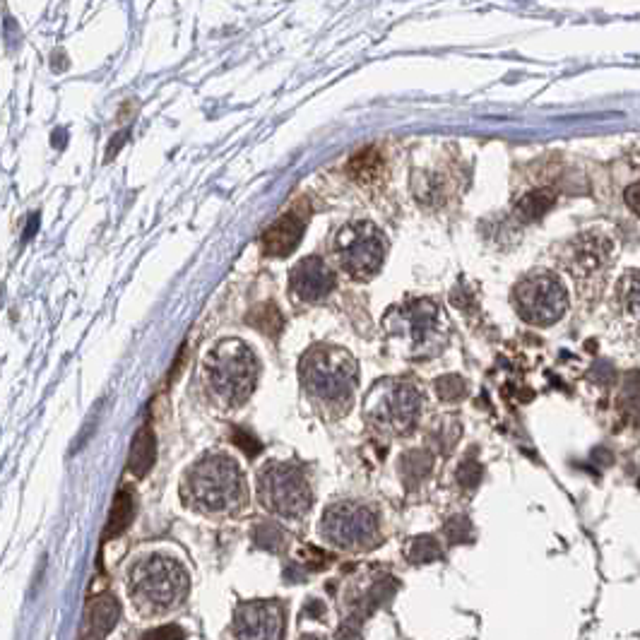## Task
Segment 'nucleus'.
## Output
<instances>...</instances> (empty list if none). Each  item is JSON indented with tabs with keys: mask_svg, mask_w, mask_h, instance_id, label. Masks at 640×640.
Instances as JSON below:
<instances>
[{
	"mask_svg": "<svg viewBox=\"0 0 640 640\" xmlns=\"http://www.w3.org/2000/svg\"><path fill=\"white\" fill-rule=\"evenodd\" d=\"M205 383L222 407H239L258 381V359L241 340H224L205 357Z\"/></svg>",
	"mask_w": 640,
	"mask_h": 640,
	"instance_id": "nucleus-4",
	"label": "nucleus"
},
{
	"mask_svg": "<svg viewBox=\"0 0 640 640\" xmlns=\"http://www.w3.org/2000/svg\"><path fill=\"white\" fill-rule=\"evenodd\" d=\"M436 393L441 400L455 402L467 393V383L460 376H443L436 381Z\"/></svg>",
	"mask_w": 640,
	"mask_h": 640,
	"instance_id": "nucleus-25",
	"label": "nucleus"
},
{
	"mask_svg": "<svg viewBox=\"0 0 640 640\" xmlns=\"http://www.w3.org/2000/svg\"><path fill=\"white\" fill-rule=\"evenodd\" d=\"M441 556V547L434 537H417L410 547V561L414 564H429Z\"/></svg>",
	"mask_w": 640,
	"mask_h": 640,
	"instance_id": "nucleus-23",
	"label": "nucleus"
},
{
	"mask_svg": "<svg viewBox=\"0 0 640 640\" xmlns=\"http://www.w3.org/2000/svg\"><path fill=\"white\" fill-rule=\"evenodd\" d=\"M431 467H434V458L426 450H410L400 460V472L407 487H417L419 482H424V477H429Z\"/></svg>",
	"mask_w": 640,
	"mask_h": 640,
	"instance_id": "nucleus-17",
	"label": "nucleus"
},
{
	"mask_svg": "<svg viewBox=\"0 0 640 640\" xmlns=\"http://www.w3.org/2000/svg\"><path fill=\"white\" fill-rule=\"evenodd\" d=\"M320 535L337 549L364 551L376 547L381 539L378 515L357 501L333 503L323 515Z\"/></svg>",
	"mask_w": 640,
	"mask_h": 640,
	"instance_id": "nucleus-6",
	"label": "nucleus"
},
{
	"mask_svg": "<svg viewBox=\"0 0 640 640\" xmlns=\"http://www.w3.org/2000/svg\"><path fill=\"white\" fill-rule=\"evenodd\" d=\"M183 638H186V631L176 624L152 628V631H147L145 636H142V640H183Z\"/></svg>",
	"mask_w": 640,
	"mask_h": 640,
	"instance_id": "nucleus-26",
	"label": "nucleus"
},
{
	"mask_svg": "<svg viewBox=\"0 0 640 640\" xmlns=\"http://www.w3.org/2000/svg\"><path fill=\"white\" fill-rule=\"evenodd\" d=\"M364 412L390 434H410L422 412V395L410 383L381 381L366 397Z\"/></svg>",
	"mask_w": 640,
	"mask_h": 640,
	"instance_id": "nucleus-7",
	"label": "nucleus"
},
{
	"mask_svg": "<svg viewBox=\"0 0 640 640\" xmlns=\"http://www.w3.org/2000/svg\"><path fill=\"white\" fill-rule=\"evenodd\" d=\"M335 284V272L318 256L304 258L301 263H296L292 275H289V287H292L296 299L304 301V304H318V301H323L325 296L333 292Z\"/></svg>",
	"mask_w": 640,
	"mask_h": 640,
	"instance_id": "nucleus-12",
	"label": "nucleus"
},
{
	"mask_svg": "<svg viewBox=\"0 0 640 640\" xmlns=\"http://www.w3.org/2000/svg\"><path fill=\"white\" fill-rule=\"evenodd\" d=\"M323 614V607H320L318 602H313L311 607H306V616H320Z\"/></svg>",
	"mask_w": 640,
	"mask_h": 640,
	"instance_id": "nucleus-30",
	"label": "nucleus"
},
{
	"mask_svg": "<svg viewBox=\"0 0 640 640\" xmlns=\"http://www.w3.org/2000/svg\"><path fill=\"white\" fill-rule=\"evenodd\" d=\"M236 640H282L284 612L275 600L241 602L234 612Z\"/></svg>",
	"mask_w": 640,
	"mask_h": 640,
	"instance_id": "nucleus-10",
	"label": "nucleus"
},
{
	"mask_svg": "<svg viewBox=\"0 0 640 640\" xmlns=\"http://www.w3.org/2000/svg\"><path fill=\"white\" fill-rule=\"evenodd\" d=\"M335 253L340 265L354 280H371L383 268L388 241L381 229L371 222H352L340 229L335 239Z\"/></svg>",
	"mask_w": 640,
	"mask_h": 640,
	"instance_id": "nucleus-9",
	"label": "nucleus"
},
{
	"mask_svg": "<svg viewBox=\"0 0 640 640\" xmlns=\"http://www.w3.org/2000/svg\"><path fill=\"white\" fill-rule=\"evenodd\" d=\"M256 544L270 551H282L284 549V532L280 525L275 523H263L256 527Z\"/></svg>",
	"mask_w": 640,
	"mask_h": 640,
	"instance_id": "nucleus-24",
	"label": "nucleus"
},
{
	"mask_svg": "<svg viewBox=\"0 0 640 640\" xmlns=\"http://www.w3.org/2000/svg\"><path fill=\"white\" fill-rule=\"evenodd\" d=\"M191 578L179 561L152 554L130 568L128 592L142 614H167L186 600Z\"/></svg>",
	"mask_w": 640,
	"mask_h": 640,
	"instance_id": "nucleus-3",
	"label": "nucleus"
},
{
	"mask_svg": "<svg viewBox=\"0 0 640 640\" xmlns=\"http://www.w3.org/2000/svg\"><path fill=\"white\" fill-rule=\"evenodd\" d=\"M349 171H352L354 179L371 181L383 171V162H381V157H378L376 150H361L357 157L349 162Z\"/></svg>",
	"mask_w": 640,
	"mask_h": 640,
	"instance_id": "nucleus-21",
	"label": "nucleus"
},
{
	"mask_svg": "<svg viewBox=\"0 0 640 640\" xmlns=\"http://www.w3.org/2000/svg\"><path fill=\"white\" fill-rule=\"evenodd\" d=\"M244 474L222 453L200 458L183 477L181 496L188 506L207 515L231 513L244 503Z\"/></svg>",
	"mask_w": 640,
	"mask_h": 640,
	"instance_id": "nucleus-1",
	"label": "nucleus"
},
{
	"mask_svg": "<svg viewBox=\"0 0 640 640\" xmlns=\"http://www.w3.org/2000/svg\"><path fill=\"white\" fill-rule=\"evenodd\" d=\"M609 256H612V244H609L607 236L600 234H585L573 244L571 248V258H568V268H571L573 275L578 277H590L595 272H604L609 263Z\"/></svg>",
	"mask_w": 640,
	"mask_h": 640,
	"instance_id": "nucleus-13",
	"label": "nucleus"
},
{
	"mask_svg": "<svg viewBox=\"0 0 640 640\" xmlns=\"http://www.w3.org/2000/svg\"><path fill=\"white\" fill-rule=\"evenodd\" d=\"M554 193L551 191H530L525 193L523 198L515 203V217L520 219V222H535V219H539L544 215V212L549 210L551 205H554Z\"/></svg>",
	"mask_w": 640,
	"mask_h": 640,
	"instance_id": "nucleus-18",
	"label": "nucleus"
},
{
	"mask_svg": "<svg viewBox=\"0 0 640 640\" xmlns=\"http://www.w3.org/2000/svg\"><path fill=\"white\" fill-rule=\"evenodd\" d=\"M624 200H626L628 210L636 212V215L640 217V181H636V183H633V186L626 188Z\"/></svg>",
	"mask_w": 640,
	"mask_h": 640,
	"instance_id": "nucleus-29",
	"label": "nucleus"
},
{
	"mask_svg": "<svg viewBox=\"0 0 640 640\" xmlns=\"http://www.w3.org/2000/svg\"><path fill=\"white\" fill-rule=\"evenodd\" d=\"M299 378L313 402L328 410H349L359 383L357 361L347 349L318 345L301 357Z\"/></svg>",
	"mask_w": 640,
	"mask_h": 640,
	"instance_id": "nucleus-2",
	"label": "nucleus"
},
{
	"mask_svg": "<svg viewBox=\"0 0 640 640\" xmlns=\"http://www.w3.org/2000/svg\"><path fill=\"white\" fill-rule=\"evenodd\" d=\"M258 499L270 513L299 520L311 511V487L306 472L292 462H268L258 472Z\"/></svg>",
	"mask_w": 640,
	"mask_h": 640,
	"instance_id": "nucleus-5",
	"label": "nucleus"
},
{
	"mask_svg": "<svg viewBox=\"0 0 640 640\" xmlns=\"http://www.w3.org/2000/svg\"><path fill=\"white\" fill-rule=\"evenodd\" d=\"M383 323L390 333L410 342L412 349H424L438 330V308L431 301L419 299L390 311Z\"/></svg>",
	"mask_w": 640,
	"mask_h": 640,
	"instance_id": "nucleus-11",
	"label": "nucleus"
},
{
	"mask_svg": "<svg viewBox=\"0 0 640 640\" xmlns=\"http://www.w3.org/2000/svg\"><path fill=\"white\" fill-rule=\"evenodd\" d=\"M619 299L626 313L640 320V270H633L631 275L624 277V282L619 284Z\"/></svg>",
	"mask_w": 640,
	"mask_h": 640,
	"instance_id": "nucleus-22",
	"label": "nucleus"
},
{
	"mask_svg": "<svg viewBox=\"0 0 640 640\" xmlns=\"http://www.w3.org/2000/svg\"><path fill=\"white\" fill-rule=\"evenodd\" d=\"M154 434L150 431V426H142L133 441V450H130V460H128V470L135 474V477H145L150 472V467L154 465Z\"/></svg>",
	"mask_w": 640,
	"mask_h": 640,
	"instance_id": "nucleus-16",
	"label": "nucleus"
},
{
	"mask_svg": "<svg viewBox=\"0 0 640 640\" xmlns=\"http://www.w3.org/2000/svg\"><path fill=\"white\" fill-rule=\"evenodd\" d=\"M301 236H304V222L296 215H284L265 229L263 251L272 258H284L301 244Z\"/></svg>",
	"mask_w": 640,
	"mask_h": 640,
	"instance_id": "nucleus-14",
	"label": "nucleus"
},
{
	"mask_svg": "<svg viewBox=\"0 0 640 640\" xmlns=\"http://www.w3.org/2000/svg\"><path fill=\"white\" fill-rule=\"evenodd\" d=\"M458 479L460 484H465V487H477L479 479H482V467L477 465V462H465V465L460 467L458 472Z\"/></svg>",
	"mask_w": 640,
	"mask_h": 640,
	"instance_id": "nucleus-28",
	"label": "nucleus"
},
{
	"mask_svg": "<svg viewBox=\"0 0 640 640\" xmlns=\"http://www.w3.org/2000/svg\"><path fill=\"white\" fill-rule=\"evenodd\" d=\"M133 513H135V503H133V496L128 494L126 489L121 491V494L116 496L114 501V508H111V515H109V523H106V532H104V539H114L121 535L123 530L130 525V520H133Z\"/></svg>",
	"mask_w": 640,
	"mask_h": 640,
	"instance_id": "nucleus-19",
	"label": "nucleus"
},
{
	"mask_svg": "<svg viewBox=\"0 0 640 640\" xmlns=\"http://www.w3.org/2000/svg\"><path fill=\"white\" fill-rule=\"evenodd\" d=\"M301 640H325V638H320V636H304Z\"/></svg>",
	"mask_w": 640,
	"mask_h": 640,
	"instance_id": "nucleus-31",
	"label": "nucleus"
},
{
	"mask_svg": "<svg viewBox=\"0 0 640 640\" xmlns=\"http://www.w3.org/2000/svg\"><path fill=\"white\" fill-rule=\"evenodd\" d=\"M246 320L251 325H256L260 333L268 335V337H277L282 330V316H280V311H277L275 304H263V306L253 308V311L248 313Z\"/></svg>",
	"mask_w": 640,
	"mask_h": 640,
	"instance_id": "nucleus-20",
	"label": "nucleus"
},
{
	"mask_svg": "<svg viewBox=\"0 0 640 640\" xmlns=\"http://www.w3.org/2000/svg\"><path fill=\"white\" fill-rule=\"evenodd\" d=\"M118 616H121V604H118L116 597L99 595L97 600H92L90 607H87L82 640H104L114 631V626L118 624Z\"/></svg>",
	"mask_w": 640,
	"mask_h": 640,
	"instance_id": "nucleus-15",
	"label": "nucleus"
},
{
	"mask_svg": "<svg viewBox=\"0 0 640 640\" xmlns=\"http://www.w3.org/2000/svg\"><path fill=\"white\" fill-rule=\"evenodd\" d=\"M446 535L453 544H460L465 542L467 535H470V523H467V518H453L450 523L446 525Z\"/></svg>",
	"mask_w": 640,
	"mask_h": 640,
	"instance_id": "nucleus-27",
	"label": "nucleus"
},
{
	"mask_svg": "<svg viewBox=\"0 0 640 640\" xmlns=\"http://www.w3.org/2000/svg\"><path fill=\"white\" fill-rule=\"evenodd\" d=\"M513 304L518 316L532 325H554L564 318L568 292L554 272H530L515 284Z\"/></svg>",
	"mask_w": 640,
	"mask_h": 640,
	"instance_id": "nucleus-8",
	"label": "nucleus"
}]
</instances>
